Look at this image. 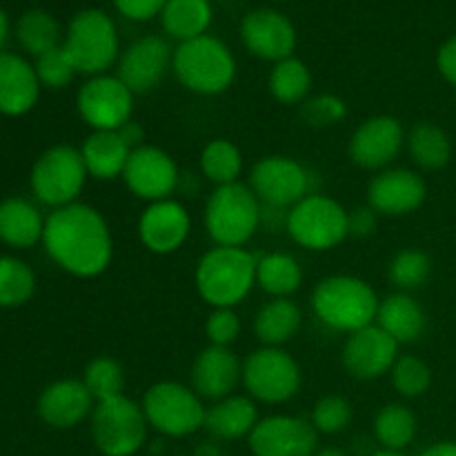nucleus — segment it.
I'll return each mask as SVG.
<instances>
[{
  "mask_svg": "<svg viewBox=\"0 0 456 456\" xmlns=\"http://www.w3.org/2000/svg\"><path fill=\"white\" fill-rule=\"evenodd\" d=\"M419 456H456V444L454 441H441V444H435L423 450Z\"/></svg>",
  "mask_w": 456,
  "mask_h": 456,
  "instance_id": "8fccbe9b",
  "label": "nucleus"
},
{
  "mask_svg": "<svg viewBox=\"0 0 456 456\" xmlns=\"http://www.w3.org/2000/svg\"><path fill=\"white\" fill-rule=\"evenodd\" d=\"M142 412L147 423L165 436H190L205 426V412L200 396L191 387L176 381L154 383L142 396Z\"/></svg>",
  "mask_w": 456,
  "mask_h": 456,
  "instance_id": "1a4fd4ad",
  "label": "nucleus"
},
{
  "mask_svg": "<svg viewBox=\"0 0 456 456\" xmlns=\"http://www.w3.org/2000/svg\"><path fill=\"white\" fill-rule=\"evenodd\" d=\"M118 134H120V136H123V141L127 142L129 150H138V147L145 145V142H142V138H145V132H142L141 125L134 123V120L125 123L123 127L118 129Z\"/></svg>",
  "mask_w": 456,
  "mask_h": 456,
  "instance_id": "09e8293b",
  "label": "nucleus"
},
{
  "mask_svg": "<svg viewBox=\"0 0 456 456\" xmlns=\"http://www.w3.org/2000/svg\"><path fill=\"white\" fill-rule=\"evenodd\" d=\"M256 261L245 248L216 245L196 265V289L212 307H236L256 285Z\"/></svg>",
  "mask_w": 456,
  "mask_h": 456,
  "instance_id": "f03ea898",
  "label": "nucleus"
},
{
  "mask_svg": "<svg viewBox=\"0 0 456 456\" xmlns=\"http://www.w3.org/2000/svg\"><path fill=\"white\" fill-rule=\"evenodd\" d=\"M165 3L167 0H114L116 9L123 13L129 20H151L154 16H159L163 12Z\"/></svg>",
  "mask_w": 456,
  "mask_h": 456,
  "instance_id": "a18cd8bd",
  "label": "nucleus"
},
{
  "mask_svg": "<svg viewBox=\"0 0 456 456\" xmlns=\"http://www.w3.org/2000/svg\"><path fill=\"white\" fill-rule=\"evenodd\" d=\"M240 381L249 396L261 403H288L301 387V368L281 347L263 346L243 361Z\"/></svg>",
  "mask_w": 456,
  "mask_h": 456,
  "instance_id": "9b49d317",
  "label": "nucleus"
},
{
  "mask_svg": "<svg viewBox=\"0 0 456 456\" xmlns=\"http://www.w3.org/2000/svg\"><path fill=\"white\" fill-rule=\"evenodd\" d=\"M212 16L209 0H167L160 12L165 34L178 43L205 36L212 25Z\"/></svg>",
  "mask_w": 456,
  "mask_h": 456,
  "instance_id": "c756f323",
  "label": "nucleus"
},
{
  "mask_svg": "<svg viewBox=\"0 0 456 456\" xmlns=\"http://www.w3.org/2000/svg\"><path fill=\"white\" fill-rule=\"evenodd\" d=\"M301 114L307 125L312 127H332L341 123L347 116V105L341 96L334 94H319V96L307 98L301 105Z\"/></svg>",
  "mask_w": 456,
  "mask_h": 456,
  "instance_id": "37998d69",
  "label": "nucleus"
},
{
  "mask_svg": "<svg viewBox=\"0 0 456 456\" xmlns=\"http://www.w3.org/2000/svg\"><path fill=\"white\" fill-rule=\"evenodd\" d=\"M87 167L80 150L56 145L40 154L31 169V190L40 203L49 208H67L76 203L87 181Z\"/></svg>",
  "mask_w": 456,
  "mask_h": 456,
  "instance_id": "9d476101",
  "label": "nucleus"
},
{
  "mask_svg": "<svg viewBox=\"0 0 456 456\" xmlns=\"http://www.w3.org/2000/svg\"><path fill=\"white\" fill-rule=\"evenodd\" d=\"M372 456H405L403 452H395V450H379Z\"/></svg>",
  "mask_w": 456,
  "mask_h": 456,
  "instance_id": "864d4df0",
  "label": "nucleus"
},
{
  "mask_svg": "<svg viewBox=\"0 0 456 456\" xmlns=\"http://www.w3.org/2000/svg\"><path fill=\"white\" fill-rule=\"evenodd\" d=\"M45 221L38 209L25 199H7L0 203V240L25 249L43 240Z\"/></svg>",
  "mask_w": 456,
  "mask_h": 456,
  "instance_id": "cd10ccee",
  "label": "nucleus"
},
{
  "mask_svg": "<svg viewBox=\"0 0 456 456\" xmlns=\"http://www.w3.org/2000/svg\"><path fill=\"white\" fill-rule=\"evenodd\" d=\"M377 216L370 205H363V208H356L352 212H347V230H350V236H356V239H365V236L374 234L377 230Z\"/></svg>",
  "mask_w": 456,
  "mask_h": 456,
  "instance_id": "49530a36",
  "label": "nucleus"
},
{
  "mask_svg": "<svg viewBox=\"0 0 456 456\" xmlns=\"http://www.w3.org/2000/svg\"><path fill=\"white\" fill-rule=\"evenodd\" d=\"M399 359V343L377 323L356 330L343 346V368L359 381H374L390 372Z\"/></svg>",
  "mask_w": 456,
  "mask_h": 456,
  "instance_id": "f3484780",
  "label": "nucleus"
},
{
  "mask_svg": "<svg viewBox=\"0 0 456 456\" xmlns=\"http://www.w3.org/2000/svg\"><path fill=\"white\" fill-rule=\"evenodd\" d=\"M36 276L27 263L0 256V307H18L34 297Z\"/></svg>",
  "mask_w": 456,
  "mask_h": 456,
  "instance_id": "e433bc0d",
  "label": "nucleus"
},
{
  "mask_svg": "<svg viewBox=\"0 0 456 456\" xmlns=\"http://www.w3.org/2000/svg\"><path fill=\"white\" fill-rule=\"evenodd\" d=\"M205 230L223 248H243L263 221V205L249 185L232 183L212 191L205 203Z\"/></svg>",
  "mask_w": 456,
  "mask_h": 456,
  "instance_id": "39448f33",
  "label": "nucleus"
},
{
  "mask_svg": "<svg viewBox=\"0 0 456 456\" xmlns=\"http://www.w3.org/2000/svg\"><path fill=\"white\" fill-rule=\"evenodd\" d=\"M289 239L310 252H328L350 236L347 209L323 194H310L285 216Z\"/></svg>",
  "mask_w": 456,
  "mask_h": 456,
  "instance_id": "0eeeda50",
  "label": "nucleus"
},
{
  "mask_svg": "<svg viewBox=\"0 0 456 456\" xmlns=\"http://www.w3.org/2000/svg\"><path fill=\"white\" fill-rule=\"evenodd\" d=\"M374 435H377V441L383 445V450L401 452L417 436V417L403 403L383 405L374 419Z\"/></svg>",
  "mask_w": 456,
  "mask_h": 456,
  "instance_id": "72a5a7b5",
  "label": "nucleus"
},
{
  "mask_svg": "<svg viewBox=\"0 0 456 456\" xmlns=\"http://www.w3.org/2000/svg\"><path fill=\"white\" fill-rule=\"evenodd\" d=\"M432 274V261L426 252L417 248L401 249L387 265V276L401 292L419 289Z\"/></svg>",
  "mask_w": 456,
  "mask_h": 456,
  "instance_id": "58836bf2",
  "label": "nucleus"
},
{
  "mask_svg": "<svg viewBox=\"0 0 456 456\" xmlns=\"http://www.w3.org/2000/svg\"><path fill=\"white\" fill-rule=\"evenodd\" d=\"M174 49L160 36H142L118 58V76L132 94H147L163 80L172 67Z\"/></svg>",
  "mask_w": 456,
  "mask_h": 456,
  "instance_id": "6ab92c4d",
  "label": "nucleus"
},
{
  "mask_svg": "<svg viewBox=\"0 0 456 456\" xmlns=\"http://www.w3.org/2000/svg\"><path fill=\"white\" fill-rule=\"evenodd\" d=\"M408 151L423 169H444L452 159V141L448 132L435 123H417L408 134Z\"/></svg>",
  "mask_w": 456,
  "mask_h": 456,
  "instance_id": "2f4dec72",
  "label": "nucleus"
},
{
  "mask_svg": "<svg viewBox=\"0 0 456 456\" xmlns=\"http://www.w3.org/2000/svg\"><path fill=\"white\" fill-rule=\"evenodd\" d=\"M405 129L395 116H372L354 129L350 138V159L361 169H386L399 159L405 145Z\"/></svg>",
  "mask_w": 456,
  "mask_h": 456,
  "instance_id": "dca6fc26",
  "label": "nucleus"
},
{
  "mask_svg": "<svg viewBox=\"0 0 456 456\" xmlns=\"http://www.w3.org/2000/svg\"><path fill=\"white\" fill-rule=\"evenodd\" d=\"M374 323L390 334L399 346L414 343L426 332V312L417 298L410 297L408 292H396L379 301L377 321Z\"/></svg>",
  "mask_w": 456,
  "mask_h": 456,
  "instance_id": "393cba45",
  "label": "nucleus"
},
{
  "mask_svg": "<svg viewBox=\"0 0 456 456\" xmlns=\"http://www.w3.org/2000/svg\"><path fill=\"white\" fill-rule=\"evenodd\" d=\"M76 107L94 132H118L132 120L134 94L118 76H92L80 87Z\"/></svg>",
  "mask_w": 456,
  "mask_h": 456,
  "instance_id": "ddd939ff",
  "label": "nucleus"
},
{
  "mask_svg": "<svg viewBox=\"0 0 456 456\" xmlns=\"http://www.w3.org/2000/svg\"><path fill=\"white\" fill-rule=\"evenodd\" d=\"M248 439L254 456H314L319 452V432L312 421L285 414L261 419Z\"/></svg>",
  "mask_w": 456,
  "mask_h": 456,
  "instance_id": "4468645a",
  "label": "nucleus"
},
{
  "mask_svg": "<svg viewBox=\"0 0 456 456\" xmlns=\"http://www.w3.org/2000/svg\"><path fill=\"white\" fill-rule=\"evenodd\" d=\"M314 456H347V454L338 448H323V450H319Z\"/></svg>",
  "mask_w": 456,
  "mask_h": 456,
  "instance_id": "603ef678",
  "label": "nucleus"
},
{
  "mask_svg": "<svg viewBox=\"0 0 456 456\" xmlns=\"http://www.w3.org/2000/svg\"><path fill=\"white\" fill-rule=\"evenodd\" d=\"M436 67H439V74L456 89V36L441 45L436 53Z\"/></svg>",
  "mask_w": 456,
  "mask_h": 456,
  "instance_id": "de8ad7c7",
  "label": "nucleus"
},
{
  "mask_svg": "<svg viewBox=\"0 0 456 456\" xmlns=\"http://www.w3.org/2000/svg\"><path fill=\"white\" fill-rule=\"evenodd\" d=\"M426 196V181L412 169H383L368 185V205L383 216L417 212Z\"/></svg>",
  "mask_w": 456,
  "mask_h": 456,
  "instance_id": "412c9836",
  "label": "nucleus"
},
{
  "mask_svg": "<svg viewBox=\"0 0 456 456\" xmlns=\"http://www.w3.org/2000/svg\"><path fill=\"white\" fill-rule=\"evenodd\" d=\"M36 76L40 80V87H49V89H62L74 80L76 69L74 65L67 58L65 49L56 47L45 52L43 56L36 58Z\"/></svg>",
  "mask_w": 456,
  "mask_h": 456,
  "instance_id": "79ce46f5",
  "label": "nucleus"
},
{
  "mask_svg": "<svg viewBox=\"0 0 456 456\" xmlns=\"http://www.w3.org/2000/svg\"><path fill=\"white\" fill-rule=\"evenodd\" d=\"M267 85L274 101H279L281 105H298V102L303 105L312 89V74L305 62L292 56L274 62Z\"/></svg>",
  "mask_w": 456,
  "mask_h": 456,
  "instance_id": "473e14b6",
  "label": "nucleus"
},
{
  "mask_svg": "<svg viewBox=\"0 0 456 456\" xmlns=\"http://www.w3.org/2000/svg\"><path fill=\"white\" fill-rule=\"evenodd\" d=\"M249 190L267 209H292L312 194V176L289 156H265L249 172Z\"/></svg>",
  "mask_w": 456,
  "mask_h": 456,
  "instance_id": "f8f14e48",
  "label": "nucleus"
},
{
  "mask_svg": "<svg viewBox=\"0 0 456 456\" xmlns=\"http://www.w3.org/2000/svg\"><path fill=\"white\" fill-rule=\"evenodd\" d=\"M16 34L22 49L36 58L43 56L49 49L61 47V25L52 13L43 12V9H31V12L22 13Z\"/></svg>",
  "mask_w": 456,
  "mask_h": 456,
  "instance_id": "c9c22d12",
  "label": "nucleus"
},
{
  "mask_svg": "<svg viewBox=\"0 0 456 456\" xmlns=\"http://www.w3.org/2000/svg\"><path fill=\"white\" fill-rule=\"evenodd\" d=\"M312 310L328 328L352 334L377 321L379 297L372 285L359 276L337 274L316 285Z\"/></svg>",
  "mask_w": 456,
  "mask_h": 456,
  "instance_id": "7ed1b4c3",
  "label": "nucleus"
},
{
  "mask_svg": "<svg viewBox=\"0 0 456 456\" xmlns=\"http://www.w3.org/2000/svg\"><path fill=\"white\" fill-rule=\"evenodd\" d=\"M301 310L289 298H272L254 316V334L265 347H281L301 330Z\"/></svg>",
  "mask_w": 456,
  "mask_h": 456,
  "instance_id": "c85d7f7f",
  "label": "nucleus"
},
{
  "mask_svg": "<svg viewBox=\"0 0 456 456\" xmlns=\"http://www.w3.org/2000/svg\"><path fill=\"white\" fill-rule=\"evenodd\" d=\"M7 36H9V20H7V13L0 9V49L4 47L7 43Z\"/></svg>",
  "mask_w": 456,
  "mask_h": 456,
  "instance_id": "3c124183",
  "label": "nucleus"
},
{
  "mask_svg": "<svg viewBox=\"0 0 456 456\" xmlns=\"http://www.w3.org/2000/svg\"><path fill=\"white\" fill-rule=\"evenodd\" d=\"M43 245L61 270L94 279L110 267L114 240L107 221L92 205L71 203L45 218Z\"/></svg>",
  "mask_w": 456,
  "mask_h": 456,
  "instance_id": "f257e3e1",
  "label": "nucleus"
},
{
  "mask_svg": "<svg viewBox=\"0 0 456 456\" xmlns=\"http://www.w3.org/2000/svg\"><path fill=\"white\" fill-rule=\"evenodd\" d=\"M172 69L183 87L200 96L227 92L236 78L234 56L223 40L209 34L178 43Z\"/></svg>",
  "mask_w": 456,
  "mask_h": 456,
  "instance_id": "20e7f679",
  "label": "nucleus"
},
{
  "mask_svg": "<svg viewBox=\"0 0 456 456\" xmlns=\"http://www.w3.org/2000/svg\"><path fill=\"white\" fill-rule=\"evenodd\" d=\"M123 181L134 196L156 203L174 194L178 185V167L165 150L142 145L129 154Z\"/></svg>",
  "mask_w": 456,
  "mask_h": 456,
  "instance_id": "2eb2a0df",
  "label": "nucleus"
},
{
  "mask_svg": "<svg viewBox=\"0 0 456 456\" xmlns=\"http://www.w3.org/2000/svg\"><path fill=\"white\" fill-rule=\"evenodd\" d=\"M96 401L89 395L87 386L78 379H62L43 390L38 399V414L47 426L67 430L92 417Z\"/></svg>",
  "mask_w": 456,
  "mask_h": 456,
  "instance_id": "5701e85b",
  "label": "nucleus"
},
{
  "mask_svg": "<svg viewBox=\"0 0 456 456\" xmlns=\"http://www.w3.org/2000/svg\"><path fill=\"white\" fill-rule=\"evenodd\" d=\"M191 390L200 399L221 401L232 396L236 383L243 379V363L230 347L208 346L191 365Z\"/></svg>",
  "mask_w": 456,
  "mask_h": 456,
  "instance_id": "4be33fe9",
  "label": "nucleus"
},
{
  "mask_svg": "<svg viewBox=\"0 0 456 456\" xmlns=\"http://www.w3.org/2000/svg\"><path fill=\"white\" fill-rule=\"evenodd\" d=\"M147 428L150 423L141 405L125 395L98 401L92 412V439L105 456L136 454L145 444Z\"/></svg>",
  "mask_w": 456,
  "mask_h": 456,
  "instance_id": "6e6552de",
  "label": "nucleus"
},
{
  "mask_svg": "<svg viewBox=\"0 0 456 456\" xmlns=\"http://www.w3.org/2000/svg\"><path fill=\"white\" fill-rule=\"evenodd\" d=\"M205 334L209 346L230 347L240 337V319L234 307H214L212 314L205 321Z\"/></svg>",
  "mask_w": 456,
  "mask_h": 456,
  "instance_id": "c03bdc74",
  "label": "nucleus"
},
{
  "mask_svg": "<svg viewBox=\"0 0 456 456\" xmlns=\"http://www.w3.org/2000/svg\"><path fill=\"white\" fill-rule=\"evenodd\" d=\"M240 40L261 61L281 62L292 58L297 47V29L292 20L276 9H254L240 20Z\"/></svg>",
  "mask_w": 456,
  "mask_h": 456,
  "instance_id": "a211bd4d",
  "label": "nucleus"
},
{
  "mask_svg": "<svg viewBox=\"0 0 456 456\" xmlns=\"http://www.w3.org/2000/svg\"><path fill=\"white\" fill-rule=\"evenodd\" d=\"M40 80L36 69L16 53L0 52V114L22 116L36 105Z\"/></svg>",
  "mask_w": 456,
  "mask_h": 456,
  "instance_id": "b1692460",
  "label": "nucleus"
},
{
  "mask_svg": "<svg viewBox=\"0 0 456 456\" xmlns=\"http://www.w3.org/2000/svg\"><path fill=\"white\" fill-rule=\"evenodd\" d=\"M352 403L341 395H328L312 408V426L319 435H338L352 423Z\"/></svg>",
  "mask_w": 456,
  "mask_h": 456,
  "instance_id": "a19ab883",
  "label": "nucleus"
},
{
  "mask_svg": "<svg viewBox=\"0 0 456 456\" xmlns=\"http://www.w3.org/2000/svg\"><path fill=\"white\" fill-rule=\"evenodd\" d=\"M76 74L101 76L118 61V29L101 9L76 13L62 43Z\"/></svg>",
  "mask_w": 456,
  "mask_h": 456,
  "instance_id": "423d86ee",
  "label": "nucleus"
},
{
  "mask_svg": "<svg viewBox=\"0 0 456 456\" xmlns=\"http://www.w3.org/2000/svg\"><path fill=\"white\" fill-rule=\"evenodd\" d=\"M83 383L87 386L89 395L94 396L96 403L98 401L116 399V396L123 395L125 387L123 365L118 361L110 359V356H96L85 368Z\"/></svg>",
  "mask_w": 456,
  "mask_h": 456,
  "instance_id": "4c0bfd02",
  "label": "nucleus"
},
{
  "mask_svg": "<svg viewBox=\"0 0 456 456\" xmlns=\"http://www.w3.org/2000/svg\"><path fill=\"white\" fill-rule=\"evenodd\" d=\"M301 265L289 254L272 252L256 261V285L272 298H288L301 288Z\"/></svg>",
  "mask_w": 456,
  "mask_h": 456,
  "instance_id": "7c9ffc66",
  "label": "nucleus"
},
{
  "mask_svg": "<svg viewBox=\"0 0 456 456\" xmlns=\"http://www.w3.org/2000/svg\"><path fill=\"white\" fill-rule=\"evenodd\" d=\"M258 423V410L248 396H225L214 401L212 408L205 412V430L212 432L216 439L236 441L252 435Z\"/></svg>",
  "mask_w": 456,
  "mask_h": 456,
  "instance_id": "a878e982",
  "label": "nucleus"
},
{
  "mask_svg": "<svg viewBox=\"0 0 456 456\" xmlns=\"http://www.w3.org/2000/svg\"><path fill=\"white\" fill-rule=\"evenodd\" d=\"M89 176L98 181H114L123 176L132 150L118 132H94L80 147Z\"/></svg>",
  "mask_w": 456,
  "mask_h": 456,
  "instance_id": "bb28decb",
  "label": "nucleus"
},
{
  "mask_svg": "<svg viewBox=\"0 0 456 456\" xmlns=\"http://www.w3.org/2000/svg\"><path fill=\"white\" fill-rule=\"evenodd\" d=\"M392 386L403 399H419L426 395L432 386L430 365L423 359L412 354H403L396 359L395 368L390 370Z\"/></svg>",
  "mask_w": 456,
  "mask_h": 456,
  "instance_id": "ea45409f",
  "label": "nucleus"
},
{
  "mask_svg": "<svg viewBox=\"0 0 456 456\" xmlns=\"http://www.w3.org/2000/svg\"><path fill=\"white\" fill-rule=\"evenodd\" d=\"M200 172L205 178L216 183V187L239 183L243 174V154L225 138L209 141L200 151Z\"/></svg>",
  "mask_w": 456,
  "mask_h": 456,
  "instance_id": "f704fd0d",
  "label": "nucleus"
},
{
  "mask_svg": "<svg viewBox=\"0 0 456 456\" xmlns=\"http://www.w3.org/2000/svg\"><path fill=\"white\" fill-rule=\"evenodd\" d=\"M191 232V218L185 205L174 199L156 200L138 218V239L151 254H172L185 245Z\"/></svg>",
  "mask_w": 456,
  "mask_h": 456,
  "instance_id": "aec40b11",
  "label": "nucleus"
}]
</instances>
